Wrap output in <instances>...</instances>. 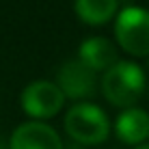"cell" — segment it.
Here are the masks:
<instances>
[{"mask_svg":"<svg viewBox=\"0 0 149 149\" xmlns=\"http://www.w3.org/2000/svg\"><path fill=\"white\" fill-rule=\"evenodd\" d=\"M145 89V74L136 63L119 61L104 74L102 91L117 106H132Z\"/></svg>","mask_w":149,"mask_h":149,"instance_id":"cell-1","label":"cell"},{"mask_svg":"<svg viewBox=\"0 0 149 149\" xmlns=\"http://www.w3.org/2000/svg\"><path fill=\"white\" fill-rule=\"evenodd\" d=\"M65 130L78 143L95 145V143H102L108 136L110 123H108L106 112L100 106L82 102V104H76L67 110V115H65Z\"/></svg>","mask_w":149,"mask_h":149,"instance_id":"cell-2","label":"cell"},{"mask_svg":"<svg viewBox=\"0 0 149 149\" xmlns=\"http://www.w3.org/2000/svg\"><path fill=\"white\" fill-rule=\"evenodd\" d=\"M115 35L130 54H149V11L143 7H125L117 17Z\"/></svg>","mask_w":149,"mask_h":149,"instance_id":"cell-3","label":"cell"},{"mask_svg":"<svg viewBox=\"0 0 149 149\" xmlns=\"http://www.w3.org/2000/svg\"><path fill=\"white\" fill-rule=\"evenodd\" d=\"M65 102V93L58 89V84L50 80L30 82L22 93V106L30 117H52L61 110Z\"/></svg>","mask_w":149,"mask_h":149,"instance_id":"cell-4","label":"cell"},{"mask_svg":"<svg viewBox=\"0 0 149 149\" xmlns=\"http://www.w3.org/2000/svg\"><path fill=\"white\" fill-rule=\"evenodd\" d=\"M58 89L67 97H89L95 93V71L80 58L65 61L58 69Z\"/></svg>","mask_w":149,"mask_h":149,"instance_id":"cell-5","label":"cell"},{"mask_svg":"<svg viewBox=\"0 0 149 149\" xmlns=\"http://www.w3.org/2000/svg\"><path fill=\"white\" fill-rule=\"evenodd\" d=\"M11 149H63V141L54 127L41 121H28L13 132Z\"/></svg>","mask_w":149,"mask_h":149,"instance_id":"cell-6","label":"cell"},{"mask_svg":"<svg viewBox=\"0 0 149 149\" xmlns=\"http://www.w3.org/2000/svg\"><path fill=\"white\" fill-rule=\"evenodd\" d=\"M78 58L84 65H89L93 71H100V69L108 71L112 65L119 63V58H117V48L106 37H89V39H84L82 45H80Z\"/></svg>","mask_w":149,"mask_h":149,"instance_id":"cell-7","label":"cell"},{"mask_svg":"<svg viewBox=\"0 0 149 149\" xmlns=\"http://www.w3.org/2000/svg\"><path fill=\"white\" fill-rule=\"evenodd\" d=\"M115 130L125 143H143L149 136V115L143 108H127L117 117Z\"/></svg>","mask_w":149,"mask_h":149,"instance_id":"cell-8","label":"cell"},{"mask_svg":"<svg viewBox=\"0 0 149 149\" xmlns=\"http://www.w3.org/2000/svg\"><path fill=\"white\" fill-rule=\"evenodd\" d=\"M117 11V0H76V13L89 24H102Z\"/></svg>","mask_w":149,"mask_h":149,"instance_id":"cell-9","label":"cell"},{"mask_svg":"<svg viewBox=\"0 0 149 149\" xmlns=\"http://www.w3.org/2000/svg\"><path fill=\"white\" fill-rule=\"evenodd\" d=\"M136 149H149V143H143V145H138Z\"/></svg>","mask_w":149,"mask_h":149,"instance_id":"cell-10","label":"cell"}]
</instances>
